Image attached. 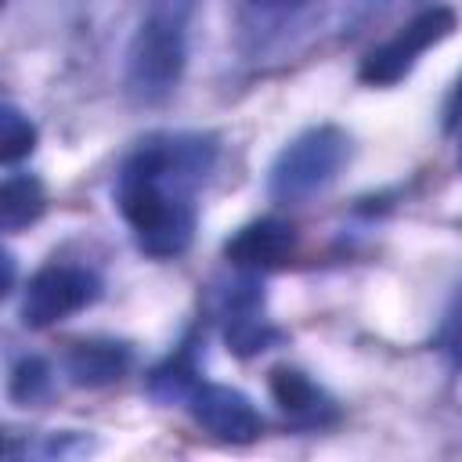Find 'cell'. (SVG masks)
I'll return each instance as SVG.
<instances>
[{
    "label": "cell",
    "mask_w": 462,
    "mask_h": 462,
    "mask_svg": "<svg viewBox=\"0 0 462 462\" xmlns=\"http://www.w3.org/2000/svg\"><path fill=\"white\" fill-rule=\"evenodd\" d=\"M217 159L213 137L159 134L137 144L116 173V206L148 256L170 260L191 245L195 191Z\"/></svg>",
    "instance_id": "obj_1"
},
{
    "label": "cell",
    "mask_w": 462,
    "mask_h": 462,
    "mask_svg": "<svg viewBox=\"0 0 462 462\" xmlns=\"http://www.w3.org/2000/svg\"><path fill=\"white\" fill-rule=\"evenodd\" d=\"M188 58V0L155 4L126 51V87L137 101H162L177 90Z\"/></svg>",
    "instance_id": "obj_2"
},
{
    "label": "cell",
    "mask_w": 462,
    "mask_h": 462,
    "mask_svg": "<svg viewBox=\"0 0 462 462\" xmlns=\"http://www.w3.org/2000/svg\"><path fill=\"white\" fill-rule=\"evenodd\" d=\"M346 159H350V137L339 126L328 123L310 126L278 152L267 177V191L278 202H303L325 191L339 177Z\"/></svg>",
    "instance_id": "obj_3"
},
{
    "label": "cell",
    "mask_w": 462,
    "mask_h": 462,
    "mask_svg": "<svg viewBox=\"0 0 462 462\" xmlns=\"http://www.w3.org/2000/svg\"><path fill=\"white\" fill-rule=\"evenodd\" d=\"M101 296V282L94 271L76 263H51L36 271L22 296V321L29 328H47L54 321H65L69 314H79Z\"/></svg>",
    "instance_id": "obj_4"
},
{
    "label": "cell",
    "mask_w": 462,
    "mask_h": 462,
    "mask_svg": "<svg viewBox=\"0 0 462 462\" xmlns=\"http://www.w3.org/2000/svg\"><path fill=\"white\" fill-rule=\"evenodd\" d=\"M451 29H455V11L451 7H426L397 36H390L386 43H379L375 51L365 54L361 79L372 83V87H390V83L404 79L411 72V65L419 61V54L430 51L433 43H440L444 36H451Z\"/></svg>",
    "instance_id": "obj_5"
},
{
    "label": "cell",
    "mask_w": 462,
    "mask_h": 462,
    "mask_svg": "<svg viewBox=\"0 0 462 462\" xmlns=\"http://www.w3.org/2000/svg\"><path fill=\"white\" fill-rule=\"evenodd\" d=\"M184 404H188V411L195 415L199 426H206L213 437H220L227 444H249V440L260 437L263 419L242 390L199 379Z\"/></svg>",
    "instance_id": "obj_6"
},
{
    "label": "cell",
    "mask_w": 462,
    "mask_h": 462,
    "mask_svg": "<svg viewBox=\"0 0 462 462\" xmlns=\"http://www.w3.org/2000/svg\"><path fill=\"white\" fill-rule=\"evenodd\" d=\"M296 249V231L285 224V220H274V217H263V220H253L245 224L235 238H227L224 253L235 267H245V271H271V267H282Z\"/></svg>",
    "instance_id": "obj_7"
},
{
    "label": "cell",
    "mask_w": 462,
    "mask_h": 462,
    "mask_svg": "<svg viewBox=\"0 0 462 462\" xmlns=\"http://www.w3.org/2000/svg\"><path fill=\"white\" fill-rule=\"evenodd\" d=\"M271 397L300 426H325L336 415V408L321 393V386H314L300 368H274L271 372Z\"/></svg>",
    "instance_id": "obj_8"
},
{
    "label": "cell",
    "mask_w": 462,
    "mask_h": 462,
    "mask_svg": "<svg viewBox=\"0 0 462 462\" xmlns=\"http://www.w3.org/2000/svg\"><path fill=\"white\" fill-rule=\"evenodd\" d=\"M227 343L235 354H256V350H267L278 332L267 325V318H260V292L253 285H238L231 296H227Z\"/></svg>",
    "instance_id": "obj_9"
},
{
    "label": "cell",
    "mask_w": 462,
    "mask_h": 462,
    "mask_svg": "<svg viewBox=\"0 0 462 462\" xmlns=\"http://www.w3.org/2000/svg\"><path fill=\"white\" fill-rule=\"evenodd\" d=\"M126 368H130V350L112 339H87L69 350V375L76 386L116 383Z\"/></svg>",
    "instance_id": "obj_10"
},
{
    "label": "cell",
    "mask_w": 462,
    "mask_h": 462,
    "mask_svg": "<svg viewBox=\"0 0 462 462\" xmlns=\"http://www.w3.org/2000/svg\"><path fill=\"white\" fill-rule=\"evenodd\" d=\"M47 206V191L32 173H11L0 184V227L18 231L32 224Z\"/></svg>",
    "instance_id": "obj_11"
},
{
    "label": "cell",
    "mask_w": 462,
    "mask_h": 462,
    "mask_svg": "<svg viewBox=\"0 0 462 462\" xmlns=\"http://www.w3.org/2000/svg\"><path fill=\"white\" fill-rule=\"evenodd\" d=\"M36 148V126L29 116H22L14 105L0 108V159L18 162Z\"/></svg>",
    "instance_id": "obj_12"
},
{
    "label": "cell",
    "mask_w": 462,
    "mask_h": 462,
    "mask_svg": "<svg viewBox=\"0 0 462 462\" xmlns=\"http://www.w3.org/2000/svg\"><path fill=\"white\" fill-rule=\"evenodd\" d=\"M437 350H440L455 368H462V285H458V292L451 296V303H448V310H444V321H440V328H437Z\"/></svg>",
    "instance_id": "obj_13"
},
{
    "label": "cell",
    "mask_w": 462,
    "mask_h": 462,
    "mask_svg": "<svg viewBox=\"0 0 462 462\" xmlns=\"http://www.w3.org/2000/svg\"><path fill=\"white\" fill-rule=\"evenodd\" d=\"M47 390V365L40 357H22L11 372V397L14 401H36Z\"/></svg>",
    "instance_id": "obj_14"
},
{
    "label": "cell",
    "mask_w": 462,
    "mask_h": 462,
    "mask_svg": "<svg viewBox=\"0 0 462 462\" xmlns=\"http://www.w3.org/2000/svg\"><path fill=\"white\" fill-rule=\"evenodd\" d=\"M458 123H462V79L455 83V90H451V97H448V108H444V126L455 130Z\"/></svg>",
    "instance_id": "obj_15"
},
{
    "label": "cell",
    "mask_w": 462,
    "mask_h": 462,
    "mask_svg": "<svg viewBox=\"0 0 462 462\" xmlns=\"http://www.w3.org/2000/svg\"><path fill=\"white\" fill-rule=\"evenodd\" d=\"M263 4H278V7H289V4H303V0H263Z\"/></svg>",
    "instance_id": "obj_16"
},
{
    "label": "cell",
    "mask_w": 462,
    "mask_h": 462,
    "mask_svg": "<svg viewBox=\"0 0 462 462\" xmlns=\"http://www.w3.org/2000/svg\"><path fill=\"white\" fill-rule=\"evenodd\" d=\"M458 162H462V155H458Z\"/></svg>",
    "instance_id": "obj_17"
}]
</instances>
